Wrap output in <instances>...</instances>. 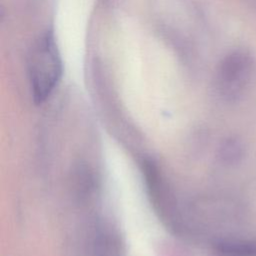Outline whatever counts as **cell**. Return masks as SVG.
<instances>
[{
	"label": "cell",
	"mask_w": 256,
	"mask_h": 256,
	"mask_svg": "<svg viewBox=\"0 0 256 256\" xmlns=\"http://www.w3.org/2000/svg\"><path fill=\"white\" fill-rule=\"evenodd\" d=\"M62 75V60L51 33L34 43L29 56V77L35 102L42 103L54 91Z\"/></svg>",
	"instance_id": "6da1fadb"
},
{
	"label": "cell",
	"mask_w": 256,
	"mask_h": 256,
	"mask_svg": "<svg viewBox=\"0 0 256 256\" xmlns=\"http://www.w3.org/2000/svg\"><path fill=\"white\" fill-rule=\"evenodd\" d=\"M220 256H256V243L250 241L230 240L218 244Z\"/></svg>",
	"instance_id": "3957f363"
},
{
	"label": "cell",
	"mask_w": 256,
	"mask_h": 256,
	"mask_svg": "<svg viewBox=\"0 0 256 256\" xmlns=\"http://www.w3.org/2000/svg\"><path fill=\"white\" fill-rule=\"evenodd\" d=\"M243 147L239 141L230 140L224 147V156L229 161H237L242 157Z\"/></svg>",
	"instance_id": "277c9868"
},
{
	"label": "cell",
	"mask_w": 256,
	"mask_h": 256,
	"mask_svg": "<svg viewBox=\"0 0 256 256\" xmlns=\"http://www.w3.org/2000/svg\"><path fill=\"white\" fill-rule=\"evenodd\" d=\"M256 74L253 57L245 51H236L223 61L219 71V84L228 98L242 96L251 86Z\"/></svg>",
	"instance_id": "7a4b0ae2"
}]
</instances>
